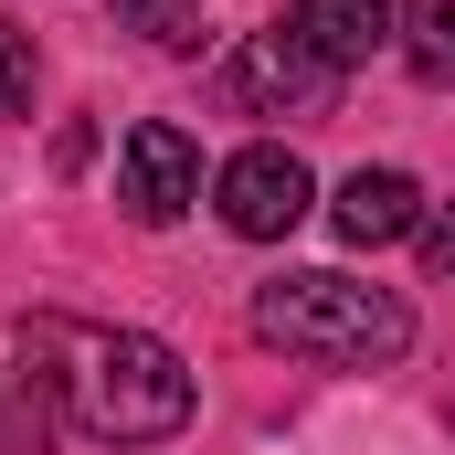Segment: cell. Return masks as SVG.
<instances>
[{
  "label": "cell",
  "mask_w": 455,
  "mask_h": 455,
  "mask_svg": "<svg viewBox=\"0 0 455 455\" xmlns=\"http://www.w3.org/2000/svg\"><path fill=\"white\" fill-rule=\"evenodd\" d=\"M116 202H127L138 223H180V212L202 202V148H191V127L138 116L127 148H116Z\"/></svg>",
  "instance_id": "5b68a950"
},
{
  "label": "cell",
  "mask_w": 455,
  "mask_h": 455,
  "mask_svg": "<svg viewBox=\"0 0 455 455\" xmlns=\"http://www.w3.org/2000/svg\"><path fill=\"white\" fill-rule=\"evenodd\" d=\"M254 329L297 360L381 371L413 349V307L392 286H360V275H275V286H254Z\"/></svg>",
  "instance_id": "7a4b0ae2"
},
{
  "label": "cell",
  "mask_w": 455,
  "mask_h": 455,
  "mask_svg": "<svg viewBox=\"0 0 455 455\" xmlns=\"http://www.w3.org/2000/svg\"><path fill=\"white\" fill-rule=\"evenodd\" d=\"M307 202H318V180H307V159L297 148H233L223 180H212V212H223L243 243H286V233L307 223Z\"/></svg>",
  "instance_id": "3957f363"
},
{
  "label": "cell",
  "mask_w": 455,
  "mask_h": 455,
  "mask_svg": "<svg viewBox=\"0 0 455 455\" xmlns=\"http://www.w3.org/2000/svg\"><path fill=\"white\" fill-rule=\"evenodd\" d=\"M233 96L254 116H318L329 96H339V64L297 32V21H265L243 53H233Z\"/></svg>",
  "instance_id": "277c9868"
},
{
  "label": "cell",
  "mask_w": 455,
  "mask_h": 455,
  "mask_svg": "<svg viewBox=\"0 0 455 455\" xmlns=\"http://www.w3.org/2000/svg\"><path fill=\"white\" fill-rule=\"evenodd\" d=\"M116 11V32H148L159 53H191L202 43V0H107Z\"/></svg>",
  "instance_id": "ba28073f"
},
{
  "label": "cell",
  "mask_w": 455,
  "mask_h": 455,
  "mask_svg": "<svg viewBox=\"0 0 455 455\" xmlns=\"http://www.w3.org/2000/svg\"><path fill=\"white\" fill-rule=\"evenodd\" d=\"M413 64H424V75H455V0H435V21H424Z\"/></svg>",
  "instance_id": "30bf717a"
},
{
  "label": "cell",
  "mask_w": 455,
  "mask_h": 455,
  "mask_svg": "<svg viewBox=\"0 0 455 455\" xmlns=\"http://www.w3.org/2000/svg\"><path fill=\"white\" fill-rule=\"evenodd\" d=\"M424 265L455 286V202H435V212H424Z\"/></svg>",
  "instance_id": "8fae6325"
},
{
  "label": "cell",
  "mask_w": 455,
  "mask_h": 455,
  "mask_svg": "<svg viewBox=\"0 0 455 455\" xmlns=\"http://www.w3.org/2000/svg\"><path fill=\"white\" fill-rule=\"evenodd\" d=\"M32 85H43V53L21 21H0V116H32Z\"/></svg>",
  "instance_id": "9c48e42d"
},
{
  "label": "cell",
  "mask_w": 455,
  "mask_h": 455,
  "mask_svg": "<svg viewBox=\"0 0 455 455\" xmlns=\"http://www.w3.org/2000/svg\"><path fill=\"white\" fill-rule=\"evenodd\" d=\"M43 381L64 392V413L96 435V445H170L191 424V371L180 349L148 339V329H75V318H43L32 329Z\"/></svg>",
  "instance_id": "6da1fadb"
},
{
  "label": "cell",
  "mask_w": 455,
  "mask_h": 455,
  "mask_svg": "<svg viewBox=\"0 0 455 455\" xmlns=\"http://www.w3.org/2000/svg\"><path fill=\"white\" fill-rule=\"evenodd\" d=\"M329 223H339V243H403V233H424V191H413V170H349L339 202H329Z\"/></svg>",
  "instance_id": "8992f818"
},
{
  "label": "cell",
  "mask_w": 455,
  "mask_h": 455,
  "mask_svg": "<svg viewBox=\"0 0 455 455\" xmlns=\"http://www.w3.org/2000/svg\"><path fill=\"white\" fill-rule=\"evenodd\" d=\"M286 21H297V32H307V43H318V53H329V64L349 75V64H371V53L392 43L403 0H297Z\"/></svg>",
  "instance_id": "52a82bcc"
}]
</instances>
